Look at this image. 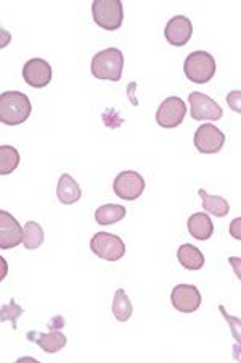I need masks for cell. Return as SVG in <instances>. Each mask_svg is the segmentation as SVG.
Here are the masks:
<instances>
[{"label": "cell", "mask_w": 241, "mask_h": 363, "mask_svg": "<svg viewBox=\"0 0 241 363\" xmlns=\"http://www.w3.org/2000/svg\"><path fill=\"white\" fill-rule=\"evenodd\" d=\"M177 259L182 267L192 272L201 270L204 265L203 252L193 244H182L177 249Z\"/></svg>", "instance_id": "e0dca14e"}, {"label": "cell", "mask_w": 241, "mask_h": 363, "mask_svg": "<svg viewBox=\"0 0 241 363\" xmlns=\"http://www.w3.org/2000/svg\"><path fill=\"white\" fill-rule=\"evenodd\" d=\"M127 213L126 207L117 203H107L102 205V207L95 210V221L98 225L108 226V225H114L117 221H121L124 218Z\"/></svg>", "instance_id": "d6986e66"}, {"label": "cell", "mask_w": 241, "mask_h": 363, "mask_svg": "<svg viewBox=\"0 0 241 363\" xmlns=\"http://www.w3.org/2000/svg\"><path fill=\"white\" fill-rule=\"evenodd\" d=\"M193 143H195V147L201 154H217V152L222 150L223 144H225V134L217 126L206 123V125H201L196 130Z\"/></svg>", "instance_id": "9c48e42d"}, {"label": "cell", "mask_w": 241, "mask_h": 363, "mask_svg": "<svg viewBox=\"0 0 241 363\" xmlns=\"http://www.w3.org/2000/svg\"><path fill=\"white\" fill-rule=\"evenodd\" d=\"M188 102H190V115L193 120L217 121L223 116V110L221 105L203 92H190Z\"/></svg>", "instance_id": "52a82bcc"}, {"label": "cell", "mask_w": 241, "mask_h": 363, "mask_svg": "<svg viewBox=\"0 0 241 363\" xmlns=\"http://www.w3.org/2000/svg\"><path fill=\"white\" fill-rule=\"evenodd\" d=\"M93 254L107 262H117L126 255V244L119 236L111 233H97L90 239Z\"/></svg>", "instance_id": "5b68a950"}, {"label": "cell", "mask_w": 241, "mask_h": 363, "mask_svg": "<svg viewBox=\"0 0 241 363\" xmlns=\"http://www.w3.org/2000/svg\"><path fill=\"white\" fill-rule=\"evenodd\" d=\"M198 196L201 197L203 208L206 212L217 216V218H223V216H227L228 212H230V205H228V202L223 197L211 196L204 189H199Z\"/></svg>", "instance_id": "ac0fdd59"}, {"label": "cell", "mask_w": 241, "mask_h": 363, "mask_svg": "<svg viewBox=\"0 0 241 363\" xmlns=\"http://www.w3.org/2000/svg\"><path fill=\"white\" fill-rule=\"evenodd\" d=\"M25 238V228H23L13 215L5 210H0V249L7 250L18 247Z\"/></svg>", "instance_id": "8fae6325"}, {"label": "cell", "mask_w": 241, "mask_h": 363, "mask_svg": "<svg viewBox=\"0 0 241 363\" xmlns=\"http://www.w3.org/2000/svg\"><path fill=\"white\" fill-rule=\"evenodd\" d=\"M214 57L206 50H195L185 58L184 72L188 79L195 84H206L214 78L216 74Z\"/></svg>", "instance_id": "3957f363"}, {"label": "cell", "mask_w": 241, "mask_h": 363, "mask_svg": "<svg viewBox=\"0 0 241 363\" xmlns=\"http://www.w3.org/2000/svg\"><path fill=\"white\" fill-rule=\"evenodd\" d=\"M93 21L105 31H116L124 21V9L121 0H95L92 4Z\"/></svg>", "instance_id": "277c9868"}, {"label": "cell", "mask_w": 241, "mask_h": 363, "mask_svg": "<svg viewBox=\"0 0 241 363\" xmlns=\"http://www.w3.org/2000/svg\"><path fill=\"white\" fill-rule=\"evenodd\" d=\"M187 115V105L182 101L180 97H167L166 101H163L160 108L156 112V123L161 128H166V130H170V128H177L182 125Z\"/></svg>", "instance_id": "ba28073f"}, {"label": "cell", "mask_w": 241, "mask_h": 363, "mask_svg": "<svg viewBox=\"0 0 241 363\" xmlns=\"http://www.w3.org/2000/svg\"><path fill=\"white\" fill-rule=\"evenodd\" d=\"M33 112V105L25 92L7 91L0 96V121L8 126L25 123Z\"/></svg>", "instance_id": "6da1fadb"}, {"label": "cell", "mask_w": 241, "mask_h": 363, "mask_svg": "<svg viewBox=\"0 0 241 363\" xmlns=\"http://www.w3.org/2000/svg\"><path fill=\"white\" fill-rule=\"evenodd\" d=\"M28 341L36 342L40 349L47 354H57L66 345V336L63 333L54 330L52 333H37V331H29Z\"/></svg>", "instance_id": "5bb4252c"}, {"label": "cell", "mask_w": 241, "mask_h": 363, "mask_svg": "<svg viewBox=\"0 0 241 363\" xmlns=\"http://www.w3.org/2000/svg\"><path fill=\"white\" fill-rule=\"evenodd\" d=\"M201 294L196 286L179 284L170 292V302L180 313H193L201 307Z\"/></svg>", "instance_id": "30bf717a"}, {"label": "cell", "mask_w": 241, "mask_h": 363, "mask_svg": "<svg viewBox=\"0 0 241 363\" xmlns=\"http://www.w3.org/2000/svg\"><path fill=\"white\" fill-rule=\"evenodd\" d=\"M132 312H134V307H132V302L129 296L126 294L124 289H117L114 298H113V315L116 317L117 321H127L129 318L132 317Z\"/></svg>", "instance_id": "44dd1931"}, {"label": "cell", "mask_w": 241, "mask_h": 363, "mask_svg": "<svg viewBox=\"0 0 241 363\" xmlns=\"http://www.w3.org/2000/svg\"><path fill=\"white\" fill-rule=\"evenodd\" d=\"M20 152L13 145H0V174H11L20 165Z\"/></svg>", "instance_id": "ffe728a7"}, {"label": "cell", "mask_w": 241, "mask_h": 363, "mask_svg": "<svg viewBox=\"0 0 241 363\" xmlns=\"http://www.w3.org/2000/svg\"><path fill=\"white\" fill-rule=\"evenodd\" d=\"M230 236L233 239H237V241H241V216L238 218H235L232 223H230Z\"/></svg>", "instance_id": "484cf974"}, {"label": "cell", "mask_w": 241, "mask_h": 363, "mask_svg": "<svg viewBox=\"0 0 241 363\" xmlns=\"http://www.w3.org/2000/svg\"><path fill=\"white\" fill-rule=\"evenodd\" d=\"M188 231L198 241H208L214 234V223L206 213H193L188 218Z\"/></svg>", "instance_id": "2e32d148"}, {"label": "cell", "mask_w": 241, "mask_h": 363, "mask_svg": "<svg viewBox=\"0 0 241 363\" xmlns=\"http://www.w3.org/2000/svg\"><path fill=\"white\" fill-rule=\"evenodd\" d=\"M90 69L97 79L117 83L122 76V69H124V54L114 47L98 52L92 58Z\"/></svg>", "instance_id": "7a4b0ae2"}, {"label": "cell", "mask_w": 241, "mask_h": 363, "mask_svg": "<svg viewBox=\"0 0 241 363\" xmlns=\"http://www.w3.org/2000/svg\"><path fill=\"white\" fill-rule=\"evenodd\" d=\"M23 313H25V310L20 306H16V302L11 298L10 303L2 307V321H10L13 330H16V320H18Z\"/></svg>", "instance_id": "603a6c76"}, {"label": "cell", "mask_w": 241, "mask_h": 363, "mask_svg": "<svg viewBox=\"0 0 241 363\" xmlns=\"http://www.w3.org/2000/svg\"><path fill=\"white\" fill-rule=\"evenodd\" d=\"M57 197L58 201L64 205H71L76 203L82 197V191L78 181H76L71 174L64 173L58 179V186H57Z\"/></svg>", "instance_id": "9a60e30c"}, {"label": "cell", "mask_w": 241, "mask_h": 363, "mask_svg": "<svg viewBox=\"0 0 241 363\" xmlns=\"http://www.w3.org/2000/svg\"><path fill=\"white\" fill-rule=\"evenodd\" d=\"M225 101L228 104V107H230L233 112H237V113L241 115V91L228 92V96H227Z\"/></svg>", "instance_id": "d4e9b609"}, {"label": "cell", "mask_w": 241, "mask_h": 363, "mask_svg": "<svg viewBox=\"0 0 241 363\" xmlns=\"http://www.w3.org/2000/svg\"><path fill=\"white\" fill-rule=\"evenodd\" d=\"M219 310H221L222 317L225 318V321L228 323V328H230L232 336L235 337V341H237L241 345V320L237 318V317H233V315H228V312L223 306H219Z\"/></svg>", "instance_id": "cb8c5ba5"}, {"label": "cell", "mask_w": 241, "mask_h": 363, "mask_svg": "<svg viewBox=\"0 0 241 363\" xmlns=\"http://www.w3.org/2000/svg\"><path fill=\"white\" fill-rule=\"evenodd\" d=\"M193 34V25L190 18L184 15H177L167 21L166 28H164V36L170 45L184 47L188 44Z\"/></svg>", "instance_id": "4fadbf2b"}, {"label": "cell", "mask_w": 241, "mask_h": 363, "mask_svg": "<svg viewBox=\"0 0 241 363\" xmlns=\"http://www.w3.org/2000/svg\"><path fill=\"white\" fill-rule=\"evenodd\" d=\"M114 194L122 201H135L143 194L145 179L139 172L126 169L117 174L113 183Z\"/></svg>", "instance_id": "8992f818"}, {"label": "cell", "mask_w": 241, "mask_h": 363, "mask_svg": "<svg viewBox=\"0 0 241 363\" xmlns=\"http://www.w3.org/2000/svg\"><path fill=\"white\" fill-rule=\"evenodd\" d=\"M228 263H230L237 278L241 281V259L240 257H228Z\"/></svg>", "instance_id": "4316f807"}, {"label": "cell", "mask_w": 241, "mask_h": 363, "mask_svg": "<svg viewBox=\"0 0 241 363\" xmlns=\"http://www.w3.org/2000/svg\"><path fill=\"white\" fill-rule=\"evenodd\" d=\"M44 230L42 226L36 221H28L25 225V238H23V245L28 250H34L42 245L44 242Z\"/></svg>", "instance_id": "7402d4cb"}, {"label": "cell", "mask_w": 241, "mask_h": 363, "mask_svg": "<svg viewBox=\"0 0 241 363\" xmlns=\"http://www.w3.org/2000/svg\"><path fill=\"white\" fill-rule=\"evenodd\" d=\"M52 74L54 73H52L50 63L44 58H31L23 67V79L26 81L28 86L36 87V89L49 86Z\"/></svg>", "instance_id": "7c38bea8"}]
</instances>
